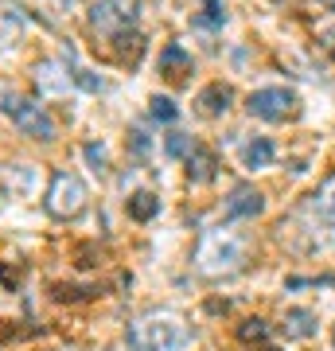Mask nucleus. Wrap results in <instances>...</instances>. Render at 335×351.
Listing matches in <instances>:
<instances>
[{
    "mask_svg": "<svg viewBox=\"0 0 335 351\" xmlns=\"http://www.w3.org/2000/svg\"><path fill=\"white\" fill-rule=\"evenodd\" d=\"M265 336H269L265 320H246V324H242V339H265Z\"/></svg>",
    "mask_w": 335,
    "mask_h": 351,
    "instance_id": "18",
    "label": "nucleus"
},
{
    "mask_svg": "<svg viewBox=\"0 0 335 351\" xmlns=\"http://www.w3.org/2000/svg\"><path fill=\"white\" fill-rule=\"evenodd\" d=\"M24 32V20L12 4H0V47H16V39Z\"/></svg>",
    "mask_w": 335,
    "mask_h": 351,
    "instance_id": "13",
    "label": "nucleus"
},
{
    "mask_svg": "<svg viewBox=\"0 0 335 351\" xmlns=\"http://www.w3.org/2000/svg\"><path fill=\"white\" fill-rule=\"evenodd\" d=\"M297 94L285 86H265V90H253L246 98V110L261 121H288V117H297Z\"/></svg>",
    "mask_w": 335,
    "mask_h": 351,
    "instance_id": "5",
    "label": "nucleus"
},
{
    "mask_svg": "<svg viewBox=\"0 0 335 351\" xmlns=\"http://www.w3.org/2000/svg\"><path fill=\"white\" fill-rule=\"evenodd\" d=\"M187 71H191V55H187L179 43H168V47L160 51V75L164 78H184Z\"/></svg>",
    "mask_w": 335,
    "mask_h": 351,
    "instance_id": "9",
    "label": "nucleus"
},
{
    "mask_svg": "<svg viewBox=\"0 0 335 351\" xmlns=\"http://www.w3.org/2000/svg\"><path fill=\"white\" fill-rule=\"evenodd\" d=\"M168 152H172V156H184V152H187V137H184V133H172V137H168Z\"/></svg>",
    "mask_w": 335,
    "mask_h": 351,
    "instance_id": "19",
    "label": "nucleus"
},
{
    "mask_svg": "<svg viewBox=\"0 0 335 351\" xmlns=\"http://www.w3.org/2000/svg\"><path fill=\"white\" fill-rule=\"evenodd\" d=\"M203 8H207V12H203V24H223L226 20V12H223L219 0H203Z\"/></svg>",
    "mask_w": 335,
    "mask_h": 351,
    "instance_id": "17",
    "label": "nucleus"
},
{
    "mask_svg": "<svg viewBox=\"0 0 335 351\" xmlns=\"http://www.w3.org/2000/svg\"><path fill=\"white\" fill-rule=\"evenodd\" d=\"M214 152H207V149H195L191 145V152H187V180L191 184H207V180H214Z\"/></svg>",
    "mask_w": 335,
    "mask_h": 351,
    "instance_id": "8",
    "label": "nucleus"
},
{
    "mask_svg": "<svg viewBox=\"0 0 335 351\" xmlns=\"http://www.w3.org/2000/svg\"><path fill=\"white\" fill-rule=\"evenodd\" d=\"M273 156H277V149H273V141H269V137H253L246 149H242L246 168H269V164H273Z\"/></svg>",
    "mask_w": 335,
    "mask_h": 351,
    "instance_id": "11",
    "label": "nucleus"
},
{
    "mask_svg": "<svg viewBox=\"0 0 335 351\" xmlns=\"http://www.w3.org/2000/svg\"><path fill=\"white\" fill-rule=\"evenodd\" d=\"M129 215H133L137 223H149V219L160 215V199H156L152 191H137V195L129 199Z\"/></svg>",
    "mask_w": 335,
    "mask_h": 351,
    "instance_id": "14",
    "label": "nucleus"
},
{
    "mask_svg": "<svg viewBox=\"0 0 335 351\" xmlns=\"http://www.w3.org/2000/svg\"><path fill=\"white\" fill-rule=\"evenodd\" d=\"M0 110L20 125V133H27V137H36V141H55V121H51V113L36 98L16 94L12 86H0Z\"/></svg>",
    "mask_w": 335,
    "mask_h": 351,
    "instance_id": "2",
    "label": "nucleus"
},
{
    "mask_svg": "<svg viewBox=\"0 0 335 351\" xmlns=\"http://www.w3.org/2000/svg\"><path fill=\"white\" fill-rule=\"evenodd\" d=\"M86 160L94 164V168H101V164H106V149H101V145H86Z\"/></svg>",
    "mask_w": 335,
    "mask_h": 351,
    "instance_id": "20",
    "label": "nucleus"
},
{
    "mask_svg": "<svg viewBox=\"0 0 335 351\" xmlns=\"http://www.w3.org/2000/svg\"><path fill=\"white\" fill-rule=\"evenodd\" d=\"M316 211H320L323 219H335V180L323 184V191L316 195Z\"/></svg>",
    "mask_w": 335,
    "mask_h": 351,
    "instance_id": "15",
    "label": "nucleus"
},
{
    "mask_svg": "<svg viewBox=\"0 0 335 351\" xmlns=\"http://www.w3.org/2000/svg\"><path fill=\"white\" fill-rule=\"evenodd\" d=\"M86 199H90V191L86 184H82V176L78 172H55L51 176V188L47 195H43V207H47L51 219H75V215L86 211Z\"/></svg>",
    "mask_w": 335,
    "mask_h": 351,
    "instance_id": "3",
    "label": "nucleus"
},
{
    "mask_svg": "<svg viewBox=\"0 0 335 351\" xmlns=\"http://www.w3.org/2000/svg\"><path fill=\"white\" fill-rule=\"evenodd\" d=\"M152 117H156V121H175L179 110H175L172 98H152Z\"/></svg>",
    "mask_w": 335,
    "mask_h": 351,
    "instance_id": "16",
    "label": "nucleus"
},
{
    "mask_svg": "<svg viewBox=\"0 0 335 351\" xmlns=\"http://www.w3.org/2000/svg\"><path fill=\"white\" fill-rule=\"evenodd\" d=\"M238 262H242V242L230 239L226 230H214V234H207L203 250H199V265H203L207 274H223V269H234Z\"/></svg>",
    "mask_w": 335,
    "mask_h": 351,
    "instance_id": "6",
    "label": "nucleus"
},
{
    "mask_svg": "<svg viewBox=\"0 0 335 351\" xmlns=\"http://www.w3.org/2000/svg\"><path fill=\"white\" fill-rule=\"evenodd\" d=\"M320 4H323V8H332V12H335V0H320Z\"/></svg>",
    "mask_w": 335,
    "mask_h": 351,
    "instance_id": "21",
    "label": "nucleus"
},
{
    "mask_svg": "<svg viewBox=\"0 0 335 351\" xmlns=\"http://www.w3.org/2000/svg\"><path fill=\"white\" fill-rule=\"evenodd\" d=\"M265 211V195H261L258 188H249V184H242V188L230 191V199H226V219H253V215Z\"/></svg>",
    "mask_w": 335,
    "mask_h": 351,
    "instance_id": "7",
    "label": "nucleus"
},
{
    "mask_svg": "<svg viewBox=\"0 0 335 351\" xmlns=\"http://www.w3.org/2000/svg\"><path fill=\"white\" fill-rule=\"evenodd\" d=\"M285 336L288 339L316 336V313H308V308H293V313L285 316Z\"/></svg>",
    "mask_w": 335,
    "mask_h": 351,
    "instance_id": "12",
    "label": "nucleus"
},
{
    "mask_svg": "<svg viewBox=\"0 0 335 351\" xmlns=\"http://www.w3.org/2000/svg\"><path fill=\"white\" fill-rule=\"evenodd\" d=\"M230 101H234V94H230V86H223V82H214V86H207L199 94V106H203L207 117H223V113L230 110Z\"/></svg>",
    "mask_w": 335,
    "mask_h": 351,
    "instance_id": "10",
    "label": "nucleus"
},
{
    "mask_svg": "<svg viewBox=\"0 0 335 351\" xmlns=\"http://www.w3.org/2000/svg\"><path fill=\"white\" fill-rule=\"evenodd\" d=\"M137 12H140V0H98L90 8V27L106 39H117L137 24Z\"/></svg>",
    "mask_w": 335,
    "mask_h": 351,
    "instance_id": "4",
    "label": "nucleus"
},
{
    "mask_svg": "<svg viewBox=\"0 0 335 351\" xmlns=\"http://www.w3.org/2000/svg\"><path fill=\"white\" fill-rule=\"evenodd\" d=\"M129 348L133 351H175L187 343V332L172 316H145L137 324H129Z\"/></svg>",
    "mask_w": 335,
    "mask_h": 351,
    "instance_id": "1",
    "label": "nucleus"
}]
</instances>
